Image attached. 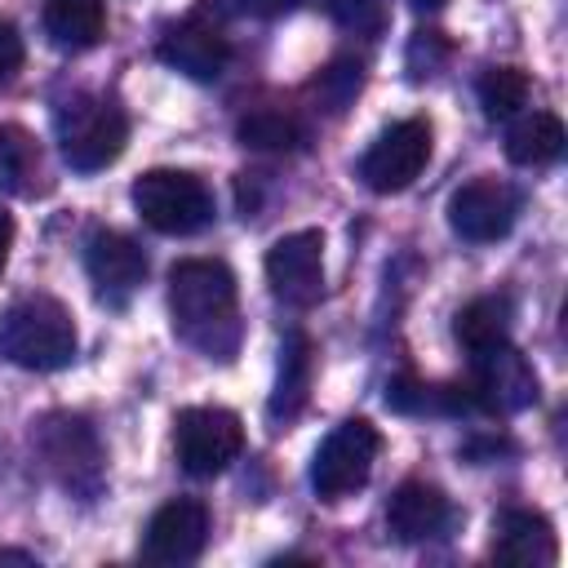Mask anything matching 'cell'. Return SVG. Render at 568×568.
Here are the masks:
<instances>
[{"label":"cell","mask_w":568,"mask_h":568,"mask_svg":"<svg viewBox=\"0 0 568 568\" xmlns=\"http://www.w3.org/2000/svg\"><path fill=\"white\" fill-rule=\"evenodd\" d=\"M169 315L173 333L209 359H231L240 346V306L235 275L222 262L186 257L169 275Z\"/></svg>","instance_id":"6da1fadb"},{"label":"cell","mask_w":568,"mask_h":568,"mask_svg":"<svg viewBox=\"0 0 568 568\" xmlns=\"http://www.w3.org/2000/svg\"><path fill=\"white\" fill-rule=\"evenodd\" d=\"M75 320L71 311L49 297V293H31L18 297L4 315H0V355L27 373H53L67 368L75 359Z\"/></svg>","instance_id":"7a4b0ae2"},{"label":"cell","mask_w":568,"mask_h":568,"mask_svg":"<svg viewBox=\"0 0 568 568\" xmlns=\"http://www.w3.org/2000/svg\"><path fill=\"white\" fill-rule=\"evenodd\" d=\"M133 209L160 235H195L213 222V191L186 169H151L133 182Z\"/></svg>","instance_id":"3957f363"},{"label":"cell","mask_w":568,"mask_h":568,"mask_svg":"<svg viewBox=\"0 0 568 568\" xmlns=\"http://www.w3.org/2000/svg\"><path fill=\"white\" fill-rule=\"evenodd\" d=\"M58 142H62V155H67L71 169L98 173L124 151L129 120H124V111L115 102L80 93L58 111Z\"/></svg>","instance_id":"277c9868"},{"label":"cell","mask_w":568,"mask_h":568,"mask_svg":"<svg viewBox=\"0 0 568 568\" xmlns=\"http://www.w3.org/2000/svg\"><path fill=\"white\" fill-rule=\"evenodd\" d=\"M377 426L364 422V417H351L342 426H333L324 435V444L315 448V462H311V488L324 497V501H342L346 493L364 488L368 475H373V462H377Z\"/></svg>","instance_id":"5b68a950"},{"label":"cell","mask_w":568,"mask_h":568,"mask_svg":"<svg viewBox=\"0 0 568 568\" xmlns=\"http://www.w3.org/2000/svg\"><path fill=\"white\" fill-rule=\"evenodd\" d=\"M173 448L186 475L209 479L240 457L244 426L231 408H182L173 417Z\"/></svg>","instance_id":"8992f818"},{"label":"cell","mask_w":568,"mask_h":568,"mask_svg":"<svg viewBox=\"0 0 568 568\" xmlns=\"http://www.w3.org/2000/svg\"><path fill=\"white\" fill-rule=\"evenodd\" d=\"M466 390L475 399V413L510 417V413H519V408H528L537 399V373L510 342H497V346L470 351Z\"/></svg>","instance_id":"52a82bcc"},{"label":"cell","mask_w":568,"mask_h":568,"mask_svg":"<svg viewBox=\"0 0 568 568\" xmlns=\"http://www.w3.org/2000/svg\"><path fill=\"white\" fill-rule=\"evenodd\" d=\"M40 453L67 493L93 497L102 488V448H98V435L84 417H71V413L44 417L40 422Z\"/></svg>","instance_id":"ba28073f"},{"label":"cell","mask_w":568,"mask_h":568,"mask_svg":"<svg viewBox=\"0 0 568 568\" xmlns=\"http://www.w3.org/2000/svg\"><path fill=\"white\" fill-rule=\"evenodd\" d=\"M430 160V124L426 120H395L377 133V142L359 160V178L377 195H395L417 182V173Z\"/></svg>","instance_id":"9c48e42d"},{"label":"cell","mask_w":568,"mask_h":568,"mask_svg":"<svg viewBox=\"0 0 568 568\" xmlns=\"http://www.w3.org/2000/svg\"><path fill=\"white\" fill-rule=\"evenodd\" d=\"M266 284L288 306H315L324 293V235L293 231L266 248Z\"/></svg>","instance_id":"30bf717a"},{"label":"cell","mask_w":568,"mask_h":568,"mask_svg":"<svg viewBox=\"0 0 568 568\" xmlns=\"http://www.w3.org/2000/svg\"><path fill=\"white\" fill-rule=\"evenodd\" d=\"M515 217H519V191L497 178H475L457 186L448 200V226L470 244L501 240L515 226Z\"/></svg>","instance_id":"8fae6325"},{"label":"cell","mask_w":568,"mask_h":568,"mask_svg":"<svg viewBox=\"0 0 568 568\" xmlns=\"http://www.w3.org/2000/svg\"><path fill=\"white\" fill-rule=\"evenodd\" d=\"M84 271L102 302L120 306L129 302L146 280V253L124 231H93L84 240Z\"/></svg>","instance_id":"7c38bea8"},{"label":"cell","mask_w":568,"mask_h":568,"mask_svg":"<svg viewBox=\"0 0 568 568\" xmlns=\"http://www.w3.org/2000/svg\"><path fill=\"white\" fill-rule=\"evenodd\" d=\"M209 541V510L195 497H178L169 506H160L146 524L142 537V559L146 564H191L200 559Z\"/></svg>","instance_id":"4fadbf2b"},{"label":"cell","mask_w":568,"mask_h":568,"mask_svg":"<svg viewBox=\"0 0 568 568\" xmlns=\"http://www.w3.org/2000/svg\"><path fill=\"white\" fill-rule=\"evenodd\" d=\"M386 528L395 541L404 546H417V541H435L453 528V501L435 488V484H422V479H408L390 493L386 501Z\"/></svg>","instance_id":"5bb4252c"},{"label":"cell","mask_w":568,"mask_h":568,"mask_svg":"<svg viewBox=\"0 0 568 568\" xmlns=\"http://www.w3.org/2000/svg\"><path fill=\"white\" fill-rule=\"evenodd\" d=\"M155 53H160V62H169L173 71H182L191 80H217L226 58H231V44L213 22L186 18V22H178V27H169L160 36Z\"/></svg>","instance_id":"9a60e30c"},{"label":"cell","mask_w":568,"mask_h":568,"mask_svg":"<svg viewBox=\"0 0 568 568\" xmlns=\"http://www.w3.org/2000/svg\"><path fill=\"white\" fill-rule=\"evenodd\" d=\"M311 373H315V359H311V337L302 328H288L284 342H280V368H275V390H271V422H293L302 408H306V395H311Z\"/></svg>","instance_id":"2e32d148"},{"label":"cell","mask_w":568,"mask_h":568,"mask_svg":"<svg viewBox=\"0 0 568 568\" xmlns=\"http://www.w3.org/2000/svg\"><path fill=\"white\" fill-rule=\"evenodd\" d=\"M493 555L501 564H550L555 559V532H550L546 515H537V510H506L497 519Z\"/></svg>","instance_id":"e0dca14e"},{"label":"cell","mask_w":568,"mask_h":568,"mask_svg":"<svg viewBox=\"0 0 568 568\" xmlns=\"http://www.w3.org/2000/svg\"><path fill=\"white\" fill-rule=\"evenodd\" d=\"M106 31V0H44V36L67 49H93Z\"/></svg>","instance_id":"ac0fdd59"},{"label":"cell","mask_w":568,"mask_h":568,"mask_svg":"<svg viewBox=\"0 0 568 568\" xmlns=\"http://www.w3.org/2000/svg\"><path fill=\"white\" fill-rule=\"evenodd\" d=\"M559 151H564V124L550 111H524L506 133V155L524 169H541L559 160Z\"/></svg>","instance_id":"d6986e66"},{"label":"cell","mask_w":568,"mask_h":568,"mask_svg":"<svg viewBox=\"0 0 568 568\" xmlns=\"http://www.w3.org/2000/svg\"><path fill=\"white\" fill-rule=\"evenodd\" d=\"M457 342L466 351H484V346H497V342H510V297L501 293H488V297H475L457 311V324H453Z\"/></svg>","instance_id":"ffe728a7"},{"label":"cell","mask_w":568,"mask_h":568,"mask_svg":"<svg viewBox=\"0 0 568 568\" xmlns=\"http://www.w3.org/2000/svg\"><path fill=\"white\" fill-rule=\"evenodd\" d=\"M240 142L253 146V151H297L306 142V124L293 115V111H280V106H257L240 120Z\"/></svg>","instance_id":"44dd1931"},{"label":"cell","mask_w":568,"mask_h":568,"mask_svg":"<svg viewBox=\"0 0 568 568\" xmlns=\"http://www.w3.org/2000/svg\"><path fill=\"white\" fill-rule=\"evenodd\" d=\"M40 178V146L22 124H0V186L13 195L36 191Z\"/></svg>","instance_id":"7402d4cb"},{"label":"cell","mask_w":568,"mask_h":568,"mask_svg":"<svg viewBox=\"0 0 568 568\" xmlns=\"http://www.w3.org/2000/svg\"><path fill=\"white\" fill-rule=\"evenodd\" d=\"M479 106L488 120H515L528 106V75L519 67H488L479 75Z\"/></svg>","instance_id":"603a6c76"},{"label":"cell","mask_w":568,"mask_h":568,"mask_svg":"<svg viewBox=\"0 0 568 568\" xmlns=\"http://www.w3.org/2000/svg\"><path fill=\"white\" fill-rule=\"evenodd\" d=\"M359 89H364V67H359L355 58H337V62H328V67L311 80V93H315V102H320L328 115H342V111L359 98Z\"/></svg>","instance_id":"cb8c5ba5"},{"label":"cell","mask_w":568,"mask_h":568,"mask_svg":"<svg viewBox=\"0 0 568 568\" xmlns=\"http://www.w3.org/2000/svg\"><path fill=\"white\" fill-rule=\"evenodd\" d=\"M324 9L342 31H355V36H377L386 27L382 0H324Z\"/></svg>","instance_id":"d4e9b609"},{"label":"cell","mask_w":568,"mask_h":568,"mask_svg":"<svg viewBox=\"0 0 568 568\" xmlns=\"http://www.w3.org/2000/svg\"><path fill=\"white\" fill-rule=\"evenodd\" d=\"M297 4L302 0H222V9L235 13V18H284Z\"/></svg>","instance_id":"484cf974"},{"label":"cell","mask_w":568,"mask_h":568,"mask_svg":"<svg viewBox=\"0 0 568 568\" xmlns=\"http://www.w3.org/2000/svg\"><path fill=\"white\" fill-rule=\"evenodd\" d=\"M18 67H22V36L9 22H0V89L18 75Z\"/></svg>","instance_id":"4316f807"},{"label":"cell","mask_w":568,"mask_h":568,"mask_svg":"<svg viewBox=\"0 0 568 568\" xmlns=\"http://www.w3.org/2000/svg\"><path fill=\"white\" fill-rule=\"evenodd\" d=\"M9 244H13V217L0 209V271H4V262H9Z\"/></svg>","instance_id":"83f0119b"},{"label":"cell","mask_w":568,"mask_h":568,"mask_svg":"<svg viewBox=\"0 0 568 568\" xmlns=\"http://www.w3.org/2000/svg\"><path fill=\"white\" fill-rule=\"evenodd\" d=\"M413 4H417V9H439L444 0H413Z\"/></svg>","instance_id":"f1b7e54d"}]
</instances>
